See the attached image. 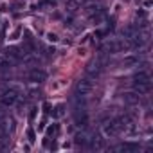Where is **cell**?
<instances>
[{
	"label": "cell",
	"instance_id": "obj_7",
	"mask_svg": "<svg viewBox=\"0 0 153 153\" xmlns=\"http://www.w3.org/2000/svg\"><path fill=\"white\" fill-rule=\"evenodd\" d=\"M133 83H151V78H149L146 68H139L133 74Z\"/></svg>",
	"mask_w": 153,
	"mask_h": 153
},
{
	"label": "cell",
	"instance_id": "obj_14",
	"mask_svg": "<svg viewBox=\"0 0 153 153\" xmlns=\"http://www.w3.org/2000/svg\"><path fill=\"white\" fill-rule=\"evenodd\" d=\"M78 7H79V0H67V9L70 13H74Z\"/></svg>",
	"mask_w": 153,
	"mask_h": 153
},
{
	"label": "cell",
	"instance_id": "obj_11",
	"mask_svg": "<svg viewBox=\"0 0 153 153\" xmlns=\"http://www.w3.org/2000/svg\"><path fill=\"white\" fill-rule=\"evenodd\" d=\"M24 63H25L27 67H31V68H33V67H38V65H40V58H38L36 54L29 52V54H25V56H24Z\"/></svg>",
	"mask_w": 153,
	"mask_h": 153
},
{
	"label": "cell",
	"instance_id": "obj_22",
	"mask_svg": "<svg viewBox=\"0 0 153 153\" xmlns=\"http://www.w3.org/2000/svg\"><path fill=\"white\" fill-rule=\"evenodd\" d=\"M47 38H49V40H51V42H56V40H58V36H56V34H49V36H47Z\"/></svg>",
	"mask_w": 153,
	"mask_h": 153
},
{
	"label": "cell",
	"instance_id": "obj_2",
	"mask_svg": "<svg viewBox=\"0 0 153 153\" xmlns=\"http://www.w3.org/2000/svg\"><path fill=\"white\" fill-rule=\"evenodd\" d=\"M105 58H96V59H92L88 65H87V74H88V78L90 79H97L99 76H101V72L105 70Z\"/></svg>",
	"mask_w": 153,
	"mask_h": 153
},
{
	"label": "cell",
	"instance_id": "obj_5",
	"mask_svg": "<svg viewBox=\"0 0 153 153\" xmlns=\"http://www.w3.org/2000/svg\"><path fill=\"white\" fill-rule=\"evenodd\" d=\"M27 79L33 81V83H42V81L47 79V74H45L42 68L33 67V68H29V72H27Z\"/></svg>",
	"mask_w": 153,
	"mask_h": 153
},
{
	"label": "cell",
	"instance_id": "obj_23",
	"mask_svg": "<svg viewBox=\"0 0 153 153\" xmlns=\"http://www.w3.org/2000/svg\"><path fill=\"white\" fill-rule=\"evenodd\" d=\"M4 115H6V110H4V108H0V117H4Z\"/></svg>",
	"mask_w": 153,
	"mask_h": 153
},
{
	"label": "cell",
	"instance_id": "obj_19",
	"mask_svg": "<svg viewBox=\"0 0 153 153\" xmlns=\"http://www.w3.org/2000/svg\"><path fill=\"white\" fill-rule=\"evenodd\" d=\"M40 6H56V0H42Z\"/></svg>",
	"mask_w": 153,
	"mask_h": 153
},
{
	"label": "cell",
	"instance_id": "obj_9",
	"mask_svg": "<svg viewBox=\"0 0 153 153\" xmlns=\"http://www.w3.org/2000/svg\"><path fill=\"white\" fill-rule=\"evenodd\" d=\"M151 90V83H133V92H137L139 96H146Z\"/></svg>",
	"mask_w": 153,
	"mask_h": 153
},
{
	"label": "cell",
	"instance_id": "obj_6",
	"mask_svg": "<svg viewBox=\"0 0 153 153\" xmlns=\"http://www.w3.org/2000/svg\"><path fill=\"white\" fill-rule=\"evenodd\" d=\"M74 123L78 124L79 128H87V124H88L87 110H74Z\"/></svg>",
	"mask_w": 153,
	"mask_h": 153
},
{
	"label": "cell",
	"instance_id": "obj_3",
	"mask_svg": "<svg viewBox=\"0 0 153 153\" xmlns=\"http://www.w3.org/2000/svg\"><path fill=\"white\" fill-rule=\"evenodd\" d=\"M94 137H96V133H92V131L87 130V128H81L79 133H76V139H74V140H76V144H78V146L88 149V146H90V142H92Z\"/></svg>",
	"mask_w": 153,
	"mask_h": 153
},
{
	"label": "cell",
	"instance_id": "obj_17",
	"mask_svg": "<svg viewBox=\"0 0 153 153\" xmlns=\"http://www.w3.org/2000/svg\"><path fill=\"white\" fill-rule=\"evenodd\" d=\"M58 130H59V128H58V124H52V126L49 128L47 135H49V137H56V135H58Z\"/></svg>",
	"mask_w": 153,
	"mask_h": 153
},
{
	"label": "cell",
	"instance_id": "obj_8",
	"mask_svg": "<svg viewBox=\"0 0 153 153\" xmlns=\"http://www.w3.org/2000/svg\"><path fill=\"white\" fill-rule=\"evenodd\" d=\"M139 149H140V146L137 142H124V144L115 146V151H124V153H137Z\"/></svg>",
	"mask_w": 153,
	"mask_h": 153
},
{
	"label": "cell",
	"instance_id": "obj_10",
	"mask_svg": "<svg viewBox=\"0 0 153 153\" xmlns=\"http://www.w3.org/2000/svg\"><path fill=\"white\" fill-rule=\"evenodd\" d=\"M6 58L13 59V61L16 63V61L22 59V52H20V49H16V47H9V49H6Z\"/></svg>",
	"mask_w": 153,
	"mask_h": 153
},
{
	"label": "cell",
	"instance_id": "obj_18",
	"mask_svg": "<svg viewBox=\"0 0 153 153\" xmlns=\"http://www.w3.org/2000/svg\"><path fill=\"white\" fill-rule=\"evenodd\" d=\"M27 137H29V142H34V140H36V133H34V130H33V128H29V130H27Z\"/></svg>",
	"mask_w": 153,
	"mask_h": 153
},
{
	"label": "cell",
	"instance_id": "obj_15",
	"mask_svg": "<svg viewBox=\"0 0 153 153\" xmlns=\"http://www.w3.org/2000/svg\"><path fill=\"white\" fill-rule=\"evenodd\" d=\"M123 63L124 65H135V63L139 65V56H128V58L123 59Z\"/></svg>",
	"mask_w": 153,
	"mask_h": 153
},
{
	"label": "cell",
	"instance_id": "obj_13",
	"mask_svg": "<svg viewBox=\"0 0 153 153\" xmlns=\"http://www.w3.org/2000/svg\"><path fill=\"white\" fill-rule=\"evenodd\" d=\"M13 65H15V61H13V59H9V58L0 59V72H6V70H9Z\"/></svg>",
	"mask_w": 153,
	"mask_h": 153
},
{
	"label": "cell",
	"instance_id": "obj_20",
	"mask_svg": "<svg viewBox=\"0 0 153 153\" xmlns=\"http://www.w3.org/2000/svg\"><path fill=\"white\" fill-rule=\"evenodd\" d=\"M20 34H22V29H16V31H15V33L11 34V38H13V40H16V38L20 36Z\"/></svg>",
	"mask_w": 153,
	"mask_h": 153
},
{
	"label": "cell",
	"instance_id": "obj_16",
	"mask_svg": "<svg viewBox=\"0 0 153 153\" xmlns=\"http://www.w3.org/2000/svg\"><path fill=\"white\" fill-rule=\"evenodd\" d=\"M63 114H65V106H63V105H58V106L54 108V114H52V115H54V117H61Z\"/></svg>",
	"mask_w": 153,
	"mask_h": 153
},
{
	"label": "cell",
	"instance_id": "obj_12",
	"mask_svg": "<svg viewBox=\"0 0 153 153\" xmlns=\"http://www.w3.org/2000/svg\"><path fill=\"white\" fill-rule=\"evenodd\" d=\"M139 99H140V96H139L137 92H126V94H124V101H126L128 105H137Z\"/></svg>",
	"mask_w": 153,
	"mask_h": 153
},
{
	"label": "cell",
	"instance_id": "obj_4",
	"mask_svg": "<svg viewBox=\"0 0 153 153\" xmlns=\"http://www.w3.org/2000/svg\"><path fill=\"white\" fill-rule=\"evenodd\" d=\"M92 88H94V83H92V79H90V78H87V79L78 81V85H76V94L87 97V96L92 92Z\"/></svg>",
	"mask_w": 153,
	"mask_h": 153
},
{
	"label": "cell",
	"instance_id": "obj_21",
	"mask_svg": "<svg viewBox=\"0 0 153 153\" xmlns=\"http://www.w3.org/2000/svg\"><path fill=\"white\" fill-rule=\"evenodd\" d=\"M34 115H36V108H31V114H29V119L33 121V119H34Z\"/></svg>",
	"mask_w": 153,
	"mask_h": 153
},
{
	"label": "cell",
	"instance_id": "obj_1",
	"mask_svg": "<svg viewBox=\"0 0 153 153\" xmlns=\"http://www.w3.org/2000/svg\"><path fill=\"white\" fill-rule=\"evenodd\" d=\"M18 99H20V88L18 87H9L0 96V103L4 106H13V105L18 103Z\"/></svg>",
	"mask_w": 153,
	"mask_h": 153
}]
</instances>
